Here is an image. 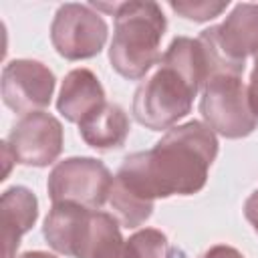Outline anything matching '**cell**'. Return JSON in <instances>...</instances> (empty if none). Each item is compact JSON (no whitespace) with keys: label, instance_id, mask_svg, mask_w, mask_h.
<instances>
[{"label":"cell","instance_id":"14","mask_svg":"<svg viewBox=\"0 0 258 258\" xmlns=\"http://www.w3.org/2000/svg\"><path fill=\"white\" fill-rule=\"evenodd\" d=\"M87 212H89V208L69 204V202L52 204L48 216L44 218L42 234L54 252L64 254V256L73 254V246H75L77 234L81 230V224H83Z\"/></svg>","mask_w":258,"mask_h":258},{"label":"cell","instance_id":"11","mask_svg":"<svg viewBox=\"0 0 258 258\" xmlns=\"http://www.w3.org/2000/svg\"><path fill=\"white\" fill-rule=\"evenodd\" d=\"M105 103V89L97 75L89 69H75L60 85L56 109L67 121L81 123Z\"/></svg>","mask_w":258,"mask_h":258},{"label":"cell","instance_id":"7","mask_svg":"<svg viewBox=\"0 0 258 258\" xmlns=\"http://www.w3.org/2000/svg\"><path fill=\"white\" fill-rule=\"evenodd\" d=\"M107 22L91 4L67 2L58 6L50 24V40L67 60H83L101 52L107 42Z\"/></svg>","mask_w":258,"mask_h":258},{"label":"cell","instance_id":"2","mask_svg":"<svg viewBox=\"0 0 258 258\" xmlns=\"http://www.w3.org/2000/svg\"><path fill=\"white\" fill-rule=\"evenodd\" d=\"M208 79V60L198 38L175 36L135 91V121L151 131L171 129L191 111L194 97Z\"/></svg>","mask_w":258,"mask_h":258},{"label":"cell","instance_id":"10","mask_svg":"<svg viewBox=\"0 0 258 258\" xmlns=\"http://www.w3.org/2000/svg\"><path fill=\"white\" fill-rule=\"evenodd\" d=\"M125 240L113 214L89 210L73 246V258H121Z\"/></svg>","mask_w":258,"mask_h":258},{"label":"cell","instance_id":"15","mask_svg":"<svg viewBox=\"0 0 258 258\" xmlns=\"http://www.w3.org/2000/svg\"><path fill=\"white\" fill-rule=\"evenodd\" d=\"M107 202H109L117 222L125 228H137L145 220H149V216L153 214V202L137 196L135 191L125 187L115 177H113V185H111Z\"/></svg>","mask_w":258,"mask_h":258},{"label":"cell","instance_id":"20","mask_svg":"<svg viewBox=\"0 0 258 258\" xmlns=\"http://www.w3.org/2000/svg\"><path fill=\"white\" fill-rule=\"evenodd\" d=\"M248 95H250V103L254 113L258 115V52L254 56V69L250 73V85H248Z\"/></svg>","mask_w":258,"mask_h":258},{"label":"cell","instance_id":"3","mask_svg":"<svg viewBox=\"0 0 258 258\" xmlns=\"http://www.w3.org/2000/svg\"><path fill=\"white\" fill-rule=\"evenodd\" d=\"M115 30L109 46L111 67L125 79H143L161 58L159 42L165 32V16L157 2L129 0L113 4Z\"/></svg>","mask_w":258,"mask_h":258},{"label":"cell","instance_id":"21","mask_svg":"<svg viewBox=\"0 0 258 258\" xmlns=\"http://www.w3.org/2000/svg\"><path fill=\"white\" fill-rule=\"evenodd\" d=\"M18 258H56V256H52V254H48V252H42V250H32V252L20 254Z\"/></svg>","mask_w":258,"mask_h":258},{"label":"cell","instance_id":"6","mask_svg":"<svg viewBox=\"0 0 258 258\" xmlns=\"http://www.w3.org/2000/svg\"><path fill=\"white\" fill-rule=\"evenodd\" d=\"M113 185V175L95 157H69L58 161L46 181L52 204L69 202L89 210H99Z\"/></svg>","mask_w":258,"mask_h":258},{"label":"cell","instance_id":"9","mask_svg":"<svg viewBox=\"0 0 258 258\" xmlns=\"http://www.w3.org/2000/svg\"><path fill=\"white\" fill-rule=\"evenodd\" d=\"M52 71L30 58H14L2 71V101L18 115L44 109L54 93Z\"/></svg>","mask_w":258,"mask_h":258},{"label":"cell","instance_id":"17","mask_svg":"<svg viewBox=\"0 0 258 258\" xmlns=\"http://www.w3.org/2000/svg\"><path fill=\"white\" fill-rule=\"evenodd\" d=\"M228 0H222V2H214V0H171L169 2V8L187 18V20H196V22H206V20H212L216 16H220L226 8H228Z\"/></svg>","mask_w":258,"mask_h":258},{"label":"cell","instance_id":"5","mask_svg":"<svg viewBox=\"0 0 258 258\" xmlns=\"http://www.w3.org/2000/svg\"><path fill=\"white\" fill-rule=\"evenodd\" d=\"M200 113L212 131L228 139L246 137L258 127V115L252 109L242 75L218 73L210 77L202 89Z\"/></svg>","mask_w":258,"mask_h":258},{"label":"cell","instance_id":"18","mask_svg":"<svg viewBox=\"0 0 258 258\" xmlns=\"http://www.w3.org/2000/svg\"><path fill=\"white\" fill-rule=\"evenodd\" d=\"M200 258H244L242 252H238L236 248L232 246H226V244H216L212 246L210 250H206Z\"/></svg>","mask_w":258,"mask_h":258},{"label":"cell","instance_id":"1","mask_svg":"<svg viewBox=\"0 0 258 258\" xmlns=\"http://www.w3.org/2000/svg\"><path fill=\"white\" fill-rule=\"evenodd\" d=\"M216 155V133L202 121H187L171 127L153 149L127 155L115 179L149 202L194 196L206 185Z\"/></svg>","mask_w":258,"mask_h":258},{"label":"cell","instance_id":"16","mask_svg":"<svg viewBox=\"0 0 258 258\" xmlns=\"http://www.w3.org/2000/svg\"><path fill=\"white\" fill-rule=\"evenodd\" d=\"M175 248L161 230L145 228L125 240L123 258H175Z\"/></svg>","mask_w":258,"mask_h":258},{"label":"cell","instance_id":"4","mask_svg":"<svg viewBox=\"0 0 258 258\" xmlns=\"http://www.w3.org/2000/svg\"><path fill=\"white\" fill-rule=\"evenodd\" d=\"M198 40L212 75H242L246 56L258 52V4H236L222 24L202 30Z\"/></svg>","mask_w":258,"mask_h":258},{"label":"cell","instance_id":"8","mask_svg":"<svg viewBox=\"0 0 258 258\" xmlns=\"http://www.w3.org/2000/svg\"><path fill=\"white\" fill-rule=\"evenodd\" d=\"M6 145L16 163L44 167L62 151V125L50 113H28L10 129Z\"/></svg>","mask_w":258,"mask_h":258},{"label":"cell","instance_id":"13","mask_svg":"<svg viewBox=\"0 0 258 258\" xmlns=\"http://www.w3.org/2000/svg\"><path fill=\"white\" fill-rule=\"evenodd\" d=\"M129 129L131 127L125 111L115 103H105L79 123V133L85 143L99 151L121 147L129 135Z\"/></svg>","mask_w":258,"mask_h":258},{"label":"cell","instance_id":"12","mask_svg":"<svg viewBox=\"0 0 258 258\" xmlns=\"http://www.w3.org/2000/svg\"><path fill=\"white\" fill-rule=\"evenodd\" d=\"M0 214H2V236H4V258H14L20 238L34 226L38 218L36 196L24 185H12L0 198Z\"/></svg>","mask_w":258,"mask_h":258},{"label":"cell","instance_id":"19","mask_svg":"<svg viewBox=\"0 0 258 258\" xmlns=\"http://www.w3.org/2000/svg\"><path fill=\"white\" fill-rule=\"evenodd\" d=\"M244 216H246V220L252 224L254 232L258 234V189H254V191L248 196V200H246V204H244Z\"/></svg>","mask_w":258,"mask_h":258}]
</instances>
